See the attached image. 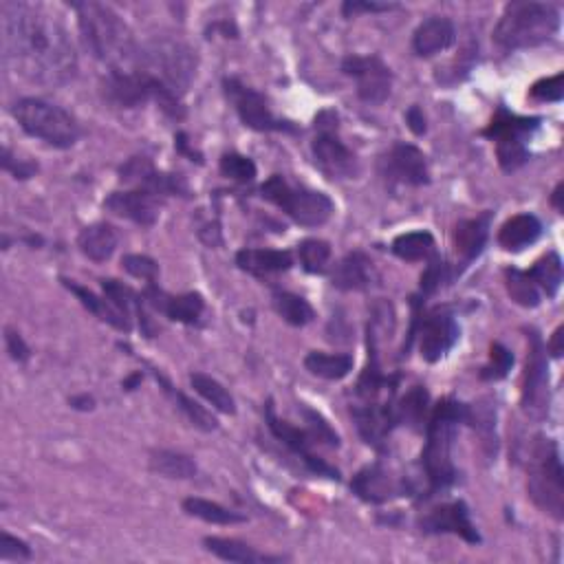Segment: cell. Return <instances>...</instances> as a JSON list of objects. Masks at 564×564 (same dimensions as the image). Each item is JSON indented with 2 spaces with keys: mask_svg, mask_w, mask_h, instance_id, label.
I'll return each instance as SVG.
<instances>
[{
  "mask_svg": "<svg viewBox=\"0 0 564 564\" xmlns=\"http://www.w3.org/2000/svg\"><path fill=\"white\" fill-rule=\"evenodd\" d=\"M205 549H208L212 556L221 558L225 562H241V564H258V562H280V556H267V553H260L254 547L245 545V542L236 538H219V536H208L203 540Z\"/></svg>",
  "mask_w": 564,
  "mask_h": 564,
  "instance_id": "31",
  "label": "cell"
},
{
  "mask_svg": "<svg viewBox=\"0 0 564 564\" xmlns=\"http://www.w3.org/2000/svg\"><path fill=\"white\" fill-rule=\"evenodd\" d=\"M540 117H520L509 113L505 106L496 111L494 119L483 130L485 137L494 139L498 166L505 172H516L529 161V139L540 128Z\"/></svg>",
  "mask_w": 564,
  "mask_h": 564,
  "instance_id": "10",
  "label": "cell"
},
{
  "mask_svg": "<svg viewBox=\"0 0 564 564\" xmlns=\"http://www.w3.org/2000/svg\"><path fill=\"white\" fill-rule=\"evenodd\" d=\"M300 263L309 274H322L331 260V245L322 238H307L298 245Z\"/></svg>",
  "mask_w": 564,
  "mask_h": 564,
  "instance_id": "43",
  "label": "cell"
},
{
  "mask_svg": "<svg viewBox=\"0 0 564 564\" xmlns=\"http://www.w3.org/2000/svg\"><path fill=\"white\" fill-rule=\"evenodd\" d=\"M141 382V373H135V375H130L126 382H124V388L126 390H135V386Z\"/></svg>",
  "mask_w": 564,
  "mask_h": 564,
  "instance_id": "60",
  "label": "cell"
},
{
  "mask_svg": "<svg viewBox=\"0 0 564 564\" xmlns=\"http://www.w3.org/2000/svg\"><path fill=\"white\" fill-rule=\"evenodd\" d=\"M265 421H267V428L271 430V435H274L282 443V446L294 452L296 457H300L302 463H305L313 474L340 481V470L333 468V465H329L327 461H322L320 457H316V454L311 452V446H316V443H318L316 437L311 435V430H300L296 426H291V423L278 419L276 406L271 399L267 401V406H265Z\"/></svg>",
  "mask_w": 564,
  "mask_h": 564,
  "instance_id": "15",
  "label": "cell"
},
{
  "mask_svg": "<svg viewBox=\"0 0 564 564\" xmlns=\"http://www.w3.org/2000/svg\"><path fill=\"white\" fill-rule=\"evenodd\" d=\"M12 115L29 137H36L53 148H71L80 137L75 117L62 106L38 97H23L12 108Z\"/></svg>",
  "mask_w": 564,
  "mask_h": 564,
  "instance_id": "7",
  "label": "cell"
},
{
  "mask_svg": "<svg viewBox=\"0 0 564 564\" xmlns=\"http://www.w3.org/2000/svg\"><path fill=\"white\" fill-rule=\"evenodd\" d=\"M419 527L423 534H454L465 542H470V545H481L483 540L479 529L472 523L470 507L463 501L435 507L430 514L419 520Z\"/></svg>",
  "mask_w": 564,
  "mask_h": 564,
  "instance_id": "20",
  "label": "cell"
},
{
  "mask_svg": "<svg viewBox=\"0 0 564 564\" xmlns=\"http://www.w3.org/2000/svg\"><path fill=\"white\" fill-rule=\"evenodd\" d=\"M122 267L124 271H128L133 278L146 280V285H153L159 278V265L157 260H153L150 256H141V254H126L122 258Z\"/></svg>",
  "mask_w": 564,
  "mask_h": 564,
  "instance_id": "46",
  "label": "cell"
},
{
  "mask_svg": "<svg viewBox=\"0 0 564 564\" xmlns=\"http://www.w3.org/2000/svg\"><path fill=\"white\" fill-rule=\"evenodd\" d=\"M351 415L355 419V426H357V432H360V437L375 450L384 448L388 435L397 426L393 401H386V404L364 401L362 406H355L351 410Z\"/></svg>",
  "mask_w": 564,
  "mask_h": 564,
  "instance_id": "21",
  "label": "cell"
},
{
  "mask_svg": "<svg viewBox=\"0 0 564 564\" xmlns=\"http://www.w3.org/2000/svg\"><path fill=\"white\" fill-rule=\"evenodd\" d=\"M7 67L40 86L69 84L78 73V53L62 20L40 3L0 5Z\"/></svg>",
  "mask_w": 564,
  "mask_h": 564,
  "instance_id": "1",
  "label": "cell"
},
{
  "mask_svg": "<svg viewBox=\"0 0 564 564\" xmlns=\"http://www.w3.org/2000/svg\"><path fill=\"white\" fill-rule=\"evenodd\" d=\"M175 146H177V153L186 155L190 161H197V164H203V159H201V155L197 153V150H192V148H190V144H188V135H186V133H177V137H175Z\"/></svg>",
  "mask_w": 564,
  "mask_h": 564,
  "instance_id": "56",
  "label": "cell"
},
{
  "mask_svg": "<svg viewBox=\"0 0 564 564\" xmlns=\"http://www.w3.org/2000/svg\"><path fill=\"white\" fill-rule=\"evenodd\" d=\"M531 100L538 102H560L562 100V73H556L553 78H545L531 86Z\"/></svg>",
  "mask_w": 564,
  "mask_h": 564,
  "instance_id": "50",
  "label": "cell"
},
{
  "mask_svg": "<svg viewBox=\"0 0 564 564\" xmlns=\"http://www.w3.org/2000/svg\"><path fill=\"white\" fill-rule=\"evenodd\" d=\"M150 470L166 479H194L197 476V463H194L186 454L172 452V450H155L150 452Z\"/></svg>",
  "mask_w": 564,
  "mask_h": 564,
  "instance_id": "36",
  "label": "cell"
},
{
  "mask_svg": "<svg viewBox=\"0 0 564 564\" xmlns=\"http://www.w3.org/2000/svg\"><path fill=\"white\" fill-rule=\"evenodd\" d=\"M0 166H3L5 172H9L14 179H31L38 172V164L34 161H27V159H18L14 157V153L9 148H3V157H0Z\"/></svg>",
  "mask_w": 564,
  "mask_h": 564,
  "instance_id": "49",
  "label": "cell"
},
{
  "mask_svg": "<svg viewBox=\"0 0 564 564\" xmlns=\"http://www.w3.org/2000/svg\"><path fill=\"white\" fill-rule=\"evenodd\" d=\"M153 375H155V379L157 382L164 386V390L166 393L175 399V404H177V408L183 412V415L188 417V421L192 423L194 428H199V430H203V432H214L216 428H219V421H216V417L212 415L210 410H205L199 401H194V399H190L186 393H181V390H177L175 386H172L168 379L161 375L159 371H153Z\"/></svg>",
  "mask_w": 564,
  "mask_h": 564,
  "instance_id": "32",
  "label": "cell"
},
{
  "mask_svg": "<svg viewBox=\"0 0 564 564\" xmlns=\"http://www.w3.org/2000/svg\"><path fill=\"white\" fill-rule=\"evenodd\" d=\"M119 243V236L113 225L108 223H93L86 225L78 234V247L80 252L93 260V263H106L115 254Z\"/></svg>",
  "mask_w": 564,
  "mask_h": 564,
  "instance_id": "29",
  "label": "cell"
},
{
  "mask_svg": "<svg viewBox=\"0 0 564 564\" xmlns=\"http://www.w3.org/2000/svg\"><path fill=\"white\" fill-rule=\"evenodd\" d=\"M271 305H274V311L291 327H307L316 318V311H313L309 302L298 294H291V291H274Z\"/></svg>",
  "mask_w": 564,
  "mask_h": 564,
  "instance_id": "37",
  "label": "cell"
},
{
  "mask_svg": "<svg viewBox=\"0 0 564 564\" xmlns=\"http://www.w3.org/2000/svg\"><path fill=\"white\" fill-rule=\"evenodd\" d=\"M450 280V269L448 265L443 263V260L439 256H432L430 258V265L426 267V271H423V276H421V291L426 296H432V294H437V291L446 285V282Z\"/></svg>",
  "mask_w": 564,
  "mask_h": 564,
  "instance_id": "47",
  "label": "cell"
},
{
  "mask_svg": "<svg viewBox=\"0 0 564 564\" xmlns=\"http://www.w3.org/2000/svg\"><path fill=\"white\" fill-rule=\"evenodd\" d=\"M393 254L406 263H419V260H430L437 256L435 236L426 230L401 234L393 241Z\"/></svg>",
  "mask_w": 564,
  "mask_h": 564,
  "instance_id": "35",
  "label": "cell"
},
{
  "mask_svg": "<svg viewBox=\"0 0 564 564\" xmlns=\"http://www.w3.org/2000/svg\"><path fill=\"white\" fill-rule=\"evenodd\" d=\"M490 227H492V212H483L479 216H474V219H465L454 227L452 243H454V252L459 256L461 269L468 267L472 260L483 254L487 238H490Z\"/></svg>",
  "mask_w": 564,
  "mask_h": 564,
  "instance_id": "24",
  "label": "cell"
},
{
  "mask_svg": "<svg viewBox=\"0 0 564 564\" xmlns=\"http://www.w3.org/2000/svg\"><path fill=\"white\" fill-rule=\"evenodd\" d=\"M529 278L536 282V287L540 289V294H547V298H556L558 291L562 287V258L556 252H549L547 256H542L538 263L531 267Z\"/></svg>",
  "mask_w": 564,
  "mask_h": 564,
  "instance_id": "39",
  "label": "cell"
},
{
  "mask_svg": "<svg viewBox=\"0 0 564 564\" xmlns=\"http://www.w3.org/2000/svg\"><path fill=\"white\" fill-rule=\"evenodd\" d=\"M342 71L355 80L357 95L366 104H384L393 89V71L379 56H349L342 62Z\"/></svg>",
  "mask_w": 564,
  "mask_h": 564,
  "instance_id": "18",
  "label": "cell"
},
{
  "mask_svg": "<svg viewBox=\"0 0 564 564\" xmlns=\"http://www.w3.org/2000/svg\"><path fill=\"white\" fill-rule=\"evenodd\" d=\"M104 208L115 216H122V219L150 227L157 223L161 214V199L146 190L133 188L126 192H113L111 197L104 201Z\"/></svg>",
  "mask_w": 564,
  "mask_h": 564,
  "instance_id": "23",
  "label": "cell"
},
{
  "mask_svg": "<svg viewBox=\"0 0 564 564\" xmlns=\"http://www.w3.org/2000/svg\"><path fill=\"white\" fill-rule=\"evenodd\" d=\"M62 285L67 287V289L71 291V294L80 300V305H82L86 311H91L95 318H100L102 322L111 324V327L117 329V331H124V333L133 331V320L126 318L122 311H117L106 298L95 296L91 289H86V287L78 285V282L67 280V278H62Z\"/></svg>",
  "mask_w": 564,
  "mask_h": 564,
  "instance_id": "28",
  "label": "cell"
},
{
  "mask_svg": "<svg viewBox=\"0 0 564 564\" xmlns=\"http://www.w3.org/2000/svg\"><path fill=\"white\" fill-rule=\"evenodd\" d=\"M351 490L364 503L382 505L397 496H408L410 485L404 476H397L384 463H371L353 476Z\"/></svg>",
  "mask_w": 564,
  "mask_h": 564,
  "instance_id": "19",
  "label": "cell"
},
{
  "mask_svg": "<svg viewBox=\"0 0 564 564\" xmlns=\"http://www.w3.org/2000/svg\"><path fill=\"white\" fill-rule=\"evenodd\" d=\"M465 423L479 432L483 437V443H490V452L496 454V408L492 401H479L465 410Z\"/></svg>",
  "mask_w": 564,
  "mask_h": 564,
  "instance_id": "42",
  "label": "cell"
},
{
  "mask_svg": "<svg viewBox=\"0 0 564 564\" xmlns=\"http://www.w3.org/2000/svg\"><path fill=\"white\" fill-rule=\"evenodd\" d=\"M406 122H408V128L412 130L415 135H423L426 133V115H423V111L419 106H410L408 108V113H406Z\"/></svg>",
  "mask_w": 564,
  "mask_h": 564,
  "instance_id": "54",
  "label": "cell"
},
{
  "mask_svg": "<svg viewBox=\"0 0 564 564\" xmlns=\"http://www.w3.org/2000/svg\"><path fill=\"white\" fill-rule=\"evenodd\" d=\"M562 192H564V183L560 181L558 186H556V190L551 192V205H553V210H556L558 214H562V210H564V205H562Z\"/></svg>",
  "mask_w": 564,
  "mask_h": 564,
  "instance_id": "59",
  "label": "cell"
},
{
  "mask_svg": "<svg viewBox=\"0 0 564 564\" xmlns=\"http://www.w3.org/2000/svg\"><path fill=\"white\" fill-rule=\"evenodd\" d=\"M5 346H7L9 357H12L14 362H27L31 357V349L23 340V335L14 329H5Z\"/></svg>",
  "mask_w": 564,
  "mask_h": 564,
  "instance_id": "53",
  "label": "cell"
},
{
  "mask_svg": "<svg viewBox=\"0 0 564 564\" xmlns=\"http://www.w3.org/2000/svg\"><path fill=\"white\" fill-rule=\"evenodd\" d=\"M562 333H564V329L558 327L556 333L551 335V342L547 344V349H549V353H551L553 357H560V355H562Z\"/></svg>",
  "mask_w": 564,
  "mask_h": 564,
  "instance_id": "58",
  "label": "cell"
},
{
  "mask_svg": "<svg viewBox=\"0 0 564 564\" xmlns=\"http://www.w3.org/2000/svg\"><path fill=\"white\" fill-rule=\"evenodd\" d=\"M137 69L155 75L159 82H164L175 95L188 93L194 75H197V51L188 42L179 38H153L139 49L137 53Z\"/></svg>",
  "mask_w": 564,
  "mask_h": 564,
  "instance_id": "6",
  "label": "cell"
},
{
  "mask_svg": "<svg viewBox=\"0 0 564 564\" xmlns=\"http://www.w3.org/2000/svg\"><path fill=\"white\" fill-rule=\"evenodd\" d=\"M379 175L384 177L388 186H412L421 188L430 183L428 159L417 146L399 141L393 148L379 157Z\"/></svg>",
  "mask_w": 564,
  "mask_h": 564,
  "instance_id": "14",
  "label": "cell"
},
{
  "mask_svg": "<svg viewBox=\"0 0 564 564\" xmlns=\"http://www.w3.org/2000/svg\"><path fill=\"white\" fill-rule=\"evenodd\" d=\"M302 415L307 417L309 430H311V435L316 437V441H324L331 448H338L340 446V437L335 435L333 428L329 426L327 421H324V417L320 415V412L311 410V408H302Z\"/></svg>",
  "mask_w": 564,
  "mask_h": 564,
  "instance_id": "48",
  "label": "cell"
},
{
  "mask_svg": "<svg viewBox=\"0 0 564 564\" xmlns=\"http://www.w3.org/2000/svg\"><path fill=\"white\" fill-rule=\"evenodd\" d=\"M353 355L349 353H322L311 351L305 357V368L320 379H329V382H338L353 371Z\"/></svg>",
  "mask_w": 564,
  "mask_h": 564,
  "instance_id": "33",
  "label": "cell"
},
{
  "mask_svg": "<svg viewBox=\"0 0 564 564\" xmlns=\"http://www.w3.org/2000/svg\"><path fill=\"white\" fill-rule=\"evenodd\" d=\"M199 238H201V241H203L205 245H208V247L221 245V243H223V236H221V225H219V221L203 225L201 230H199Z\"/></svg>",
  "mask_w": 564,
  "mask_h": 564,
  "instance_id": "55",
  "label": "cell"
},
{
  "mask_svg": "<svg viewBox=\"0 0 564 564\" xmlns=\"http://www.w3.org/2000/svg\"><path fill=\"white\" fill-rule=\"evenodd\" d=\"M419 335V353L426 362L435 364L443 360L452 346L459 342V322L450 309H435L423 316L415 309V322H412L410 338Z\"/></svg>",
  "mask_w": 564,
  "mask_h": 564,
  "instance_id": "13",
  "label": "cell"
},
{
  "mask_svg": "<svg viewBox=\"0 0 564 564\" xmlns=\"http://www.w3.org/2000/svg\"><path fill=\"white\" fill-rule=\"evenodd\" d=\"M190 384L197 393L223 415H236V401L221 382L205 373H190Z\"/></svg>",
  "mask_w": 564,
  "mask_h": 564,
  "instance_id": "40",
  "label": "cell"
},
{
  "mask_svg": "<svg viewBox=\"0 0 564 564\" xmlns=\"http://www.w3.org/2000/svg\"><path fill=\"white\" fill-rule=\"evenodd\" d=\"M457 40V27L446 16H432L417 27L412 36V49L419 58H432L437 53L446 51Z\"/></svg>",
  "mask_w": 564,
  "mask_h": 564,
  "instance_id": "25",
  "label": "cell"
},
{
  "mask_svg": "<svg viewBox=\"0 0 564 564\" xmlns=\"http://www.w3.org/2000/svg\"><path fill=\"white\" fill-rule=\"evenodd\" d=\"M0 560H5V562L7 560H18V562L31 560V549L27 542L3 531V534H0Z\"/></svg>",
  "mask_w": 564,
  "mask_h": 564,
  "instance_id": "51",
  "label": "cell"
},
{
  "mask_svg": "<svg viewBox=\"0 0 564 564\" xmlns=\"http://www.w3.org/2000/svg\"><path fill=\"white\" fill-rule=\"evenodd\" d=\"M542 234V223L534 214H516L505 221V225L498 232V245L507 252H520L529 245H534Z\"/></svg>",
  "mask_w": 564,
  "mask_h": 564,
  "instance_id": "30",
  "label": "cell"
},
{
  "mask_svg": "<svg viewBox=\"0 0 564 564\" xmlns=\"http://www.w3.org/2000/svg\"><path fill=\"white\" fill-rule=\"evenodd\" d=\"M523 410L527 415L542 419L549 412V364L547 346L538 333H531L529 355L523 373Z\"/></svg>",
  "mask_w": 564,
  "mask_h": 564,
  "instance_id": "16",
  "label": "cell"
},
{
  "mask_svg": "<svg viewBox=\"0 0 564 564\" xmlns=\"http://www.w3.org/2000/svg\"><path fill=\"white\" fill-rule=\"evenodd\" d=\"M560 29V12L549 3H509L494 29V42L505 51L531 49L549 42Z\"/></svg>",
  "mask_w": 564,
  "mask_h": 564,
  "instance_id": "4",
  "label": "cell"
},
{
  "mask_svg": "<svg viewBox=\"0 0 564 564\" xmlns=\"http://www.w3.org/2000/svg\"><path fill=\"white\" fill-rule=\"evenodd\" d=\"M219 170L225 179H232L236 183H252L258 175V168L254 161L241 153L223 155Z\"/></svg>",
  "mask_w": 564,
  "mask_h": 564,
  "instance_id": "44",
  "label": "cell"
},
{
  "mask_svg": "<svg viewBox=\"0 0 564 564\" xmlns=\"http://www.w3.org/2000/svg\"><path fill=\"white\" fill-rule=\"evenodd\" d=\"M527 492L542 512L556 520L564 518V470L556 441L538 439L531 450Z\"/></svg>",
  "mask_w": 564,
  "mask_h": 564,
  "instance_id": "8",
  "label": "cell"
},
{
  "mask_svg": "<svg viewBox=\"0 0 564 564\" xmlns=\"http://www.w3.org/2000/svg\"><path fill=\"white\" fill-rule=\"evenodd\" d=\"M69 404L75 410H84L86 412V410H93L95 408V399L91 395H78V397H71Z\"/></svg>",
  "mask_w": 564,
  "mask_h": 564,
  "instance_id": "57",
  "label": "cell"
},
{
  "mask_svg": "<svg viewBox=\"0 0 564 564\" xmlns=\"http://www.w3.org/2000/svg\"><path fill=\"white\" fill-rule=\"evenodd\" d=\"M465 410L468 404L454 399H441L432 408L430 417L426 421V448L421 452L423 472L428 476V492L439 494L446 492L448 487L457 481V468L452 461L454 439L461 423H465Z\"/></svg>",
  "mask_w": 564,
  "mask_h": 564,
  "instance_id": "3",
  "label": "cell"
},
{
  "mask_svg": "<svg viewBox=\"0 0 564 564\" xmlns=\"http://www.w3.org/2000/svg\"><path fill=\"white\" fill-rule=\"evenodd\" d=\"M375 269L364 252L346 254L331 274V285L340 291H362L373 285Z\"/></svg>",
  "mask_w": 564,
  "mask_h": 564,
  "instance_id": "26",
  "label": "cell"
},
{
  "mask_svg": "<svg viewBox=\"0 0 564 564\" xmlns=\"http://www.w3.org/2000/svg\"><path fill=\"white\" fill-rule=\"evenodd\" d=\"M119 179L135 190H146L155 197H190V186L188 181L181 175H172V172L157 170L153 161L146 157H133L119 168Z\"/></svg>",
  "mask_w": 564,
  "mask_h": 564,
  "instance_id": "17",
  "label": "cell"
},
{
  "mask_svg": "<svg viewBox=\"0 0 564 564\" xmlns=\"http://www.w3.org/2000/svg\"><path fill=\"white\" fill-rule=\"evenodd\" d=\"M397 5L393 3H366V0H346L342 5V14L346 18L357 16V14H382V12H393Z\"/></svg>",
  "mask_w": 564,
  "mask_h": 564,
  "instance_id": "52",
  "label": "cell"
},
{
  "mask_svg": "<svg viewBox=\"0 0 564 564\" xmlns=\"http://www.w3.org/2000/svg\"><path fill=\"white\" fill-rule=\"evenodd\" d=\"M86 51L95 60L111 69H124V64L137 60V42L133 31L113 7L104 3H73Z\"/></svg>",
  "mask_w": 564,
  "mask_h": 564,
  "instance_id": "2",
  "label": "cell"
},
{
  "mask_svg": "<svg viewBox=\"0 0 564 564\" xmlns=\"http://www.w3.org/2000/svg\"><path fill=\"white\" fill-rule=\"evenodd\" d=\"M505 287H507V294L512 296L516 305L527 307V309H534L540 305L542 294L536 287V282L529 278L527 271H520L514 267L505 269Z\"/></svg>",
  "mask_w": 564,
  "mask_h": 564,
  "instance_id": "41",
  "label": "cell"
},
{
  "mask_svg": "<svg viewBox=\"0 0 564 564\" xmlns=\"http://www.w3.org/2000/svg\"><path fill=\"white\" fill-rule=\"evenodd\" d=\"M514 366V355L501 342H494L490 349V364L483 366L481 371V379H487V382H498V379H505L512 371Z\"/></svg>",
  "mask_w": 564,
  "mask_h": 564,
  "instance_id": "45",
  "label": "cell"
},
{
  "mask_svg": "<svg viewBox=\"0 0 564 564\" xmlns=\"http://www.w3.org/2000/svg\"><path fill=\"white\" fill-rule=\"evenodd\" d=\"M397 423H406L412 430H423L430 417V395L423 386H412L406 397L395 406Z\"/></svg>",
  "mask_w": 564,
  "mask_h": 564,
  "instance_id": "34",
  "label": "cell"
},
{
  "mask_svg": "<svg viewBox=\"0 0 564 564\" xmlns=\"http://www.w3.org/2000/svg\"><path fill=\"white\" fill-rule=\"evenodd\" d=\"M316 126L320 128V133L313 139L311 153L322 175H327L329 179H355L360 175L357 155L335 135V130H338V115H333L331 122H324V117L320 115L316 119Z\"/></svg>",
  "mask_w": 564,
  "mask_h": 564,
  "instance_id": "12",
  "label": "cell"
},
{
  "mask_svg": "<svg viewBox=\"0 0 564 564\" xmlns=\"http://www.w3.org/2000/svg\"><path fill=\"white\" fill-rule=\"evenodd\" d=\"M223 91L247 128L258 130V133H296L298 130L294 122H287V119H280L271 113L267 97L241 80L225 78Z\"/></svg>",
  "mask_w": 564,
  "mask_h": 564,
  "instance_id": "11",
  "label": "cell"
},
{
  "mask_svg": "<svg viewBox=\"0 0 564 564\" xmlns=\"http://www.w3.org/2000/svg\"><path fill=\"white\" fill-rule=\"evenodd\" d=\"M260 197L274 203L302 227H320L335 212V205L327 194L305 186H291L282 175H271L260 186Z\"/></svg>",
  "mask_w": 564,
  "mask_h": 564,
  "instance_id": "9",
  "label": "cell"
},
{
  "mask_svg": "<svg viewBox=\"0 0 564 564\" xmlns=\"http://www.w3.org/2000/svg\"><path fill=\"white\" fill-rule=\"evenodd\" d=\"M144 300L155 311L164 313L172 322L179 324H199L203 311H205V300L197 291H190V294L181 296H170L164 289L157 287V282L148 285L144 291Z\"/></svg>",
  "mask_w": 564,
  "mask_h": 564,
  "instance_id": "22",
  "label": "cell"
},
{
  "mask_svg": "<svg viewBox=\"0 0 564 564\" xmlns=\"http://www.w3.org/2000/svg\"><path fill=\"white\" fill-rule=\"evenodd\" d=\"M102 97L117 108H137L146 102H157V106L172 119L186 117V108L181 97L172 93L155 75L141 69H111L102 80Z\"/></svg>",
  "mask_w": 564,
  "mask_h": 564,
  "instance_id": "5",
  "label": "cell"
},
{
  "mask_svg": "<svg viewBox=\"0 0 564 564\" xmlns=\"http://www.w3.org/2000/svg\"><path fill=\"white\" fill-rule=\"evenodd\" d=\"M183 512H186L188 516L201 518L210 525H241L247 520L243 514L232 512V509H227L219 503L205 501V498H199V496L186 498V501H183Z\"/></svg>",
  "mask_w": 564,
  "mask_h": 564,
  "instance_id": "38",
  "label": "cell"
},
{
  "mask_svg": "<svg viewBox=\"0 0 564 564\" xmlns=\"http://www.w3.org/2000/svg\"><path fill=\"white\" fill-rule=\"evenodd\" d=\"M236 265L245 274L267 278L294 267V256L289 252H282V249H241L236 254Z\"/></svg>",
  "mask_w": 564,
  "mask_h": 564,
  "instance_id": "27",
  "label": "cell"
}]
</instances>
